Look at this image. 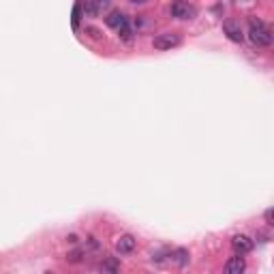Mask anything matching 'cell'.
<instances>
[{"label": "cell", "instance_id": "1", "mask_svg": "<svg viewBox=\"0 0 274 274\" xmlns=\"http://www.w3.org/2000/svg\"><path fill=\"white\" fill-rule=\"evenodd\" d=\"M248 39L257 47H268V45H272V30L261 19L251 17L248 19Z\"/></svg>", "mask_w": 274, "mask_h": 274}, {"label": "cell", "instance_id": "2", "mask_svg": "<svg viewBox=\"0 0 274 274\" xmlns=\"http://www.w3.org/2000/svg\"><path fill=\"white\" fill-rule=\"evenodd\" d=\"M107 24L112 26L120 37H122L124 41H131V24H129V17L124 13H120V11H112V13L107 15Z\"/></svg>", "mask_w": 274, "mask_h": 274}, {"label": "cell", "instance_id": "3", "mask_svg": "<svg viewBox=\"0 0 274 274\" xmlns=\"http://www.w3.org/2000/svg\"><path fill=\"white\" fill-rule=\"evenodd\" d=\"M152 45H155V49H171L180 45V35L178 32H161L152 39Z\"/></svg>", "mask_w": 274, "mask_h": 274}, {"label": "cell", "instance_id": "4", "mask_svg": "<svg viewBox=\"0 0 274 274\" xmlns=\"http://www.w3.org/2000/svg\"><path fill=\"white\" fill-rule=\"evenodd\" d=\"M169 13L178 19H193L197 15V7L191 5V3H171L169 5Z\"/></svg>", "mask_w": 274, "mask_h": 274}, {"label": "cell", "instance_id": "5", "mask_svg": "<svg viewBox=\"0 0 274 274\" xmlns=\"http://www.w3.org/2000/svg\"><path fill=\"white\" fill-rule=\"evenodd\" d=\"M232 246L236 251V255H246V253L253 251V240H251L248 236H244V234H238V236L232 238Z\"/></svg>", "mask_w": 274, "mask_h": 274}, {"label": "cell", "instance_id": "6", "mask_svg": "<svg viewBox=\"0 0 274 274\" xmlns=\"http://www.w3.org/2000/svg\"><path fill=\"white\" fill-rule=\"evenodd\" d=\"M135 246H137V240L131 236V234H124V236H120L118 240H116V251L120 255H129V253H133L135 251Z\"/></svg>", "mask_w": 274, "mask_h": 274}, {"label": "cell", "instance_id": "7", "mask_svg": "<svg viewBox=\"0 0 274 274\" xmlns=\"http://www.w3.org/2000/svg\"><path fill=\"white\" fill-rule=\"evenodd\" d=\"M223 32L229 37V41H234V43H242V39H244L242 28H240V24H238V21H234V19H227L225 21V24H223Z\"/></svg>", "mask_w": 274, "mask_h": 274}, {"label": "cell", "instance_id": "8", "mask_svg": "<svg viewBox=\"0 0 274 274\" xmlns=\"http://www.w3.org/2000/svg\"><path fill=\"white\" fill-rule=\"evenodd\" d=\"M244 268H246V261L242 255H234L227 259L225 264V274H244Z\"/></svg>", "mask_w": 274, "mask_h": 274}, {"label": "cell", "instance_id": "9", "mask_svg": "<svg viewBox=\"0 0 274 274\" xmlns=\"http://www.w3.org/2000/svg\"><path fill=\"white\" fill-rule=\"evenodd\" d=\"M101 272L103 274H118V261L116 259H105L101 264Z\"/></svg>", "mask_w": 274, "mask_h": 274}, {"label": "cell", "instance_id": "10", "mask_svg": "<svg viewBox=\"0 0 274 274\" xmlns=\"http://www.w3.org/2000/svg\"><path fill=\"white\" fill-rule=\"evenodd\" d=\"M173 259H176V264L178 266H184L186 261H189V253H186V251H176V253H173Z\"/></svg>", "mask_w": 274, "mask_h": 274}, {"label": "cell", "instance_id": "11", "mask_svg": "<svg viewBox=\"0 0 274 274\" xmlns=\"http://www.w3.org/2000/svg\"><path fill=\"white\" fill-rule=\"evenodd\" d=\"M80 11H82V5H75V13H73V26L75 28L80 24Z\"/></svg>", "mask_w": 274, "mask_h": 274}, {"label": "cell", "instance_id": "12", "mask_svg": "<svg viewBox=\"0 0 274 274\" xmlns=\"http://www.w3.org/2000/svg\"><path fill=\"white\" fill-rule=\"evenodd\" d=\"M80 255H82V253H80V251H75V253L67 255V259H69V261H80Z\"/></svg>", "mask_w": 274, "mask_h": 274}, {"label": "cell", "instance_id": "13", "mask_svg": "<svg viewBox=\"0 0 274 274\" xmlns=\"http://www.w3.org/2000/svg\"><path fill=\"white\" fill-rule=\"evenodd\" d=\"M266 223H272V210H266Z\"/></svg>", "mask_w": 274, "mask_h": 274}]
</instances>
